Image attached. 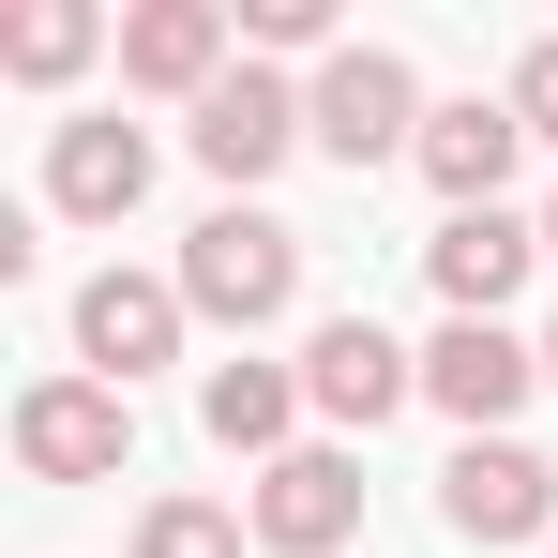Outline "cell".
Listing matches in <instances>:
<instances>
[{
	"instance_id": "8",
	"label": "cell",
	"mask_w": 558,
	"mask_h": 558,
	"mask_svg": "<svg viewBox=\"0 0 558 558\" xmlns=\"http://www.w3.org/2000/svg\"><path fill=\"white\" fill-rule=\"evenodd\" d=\"M302 392H317L332 423H392V408L423 392V363H408L377 317H317V348H302Z\"/></svg>"
},
{
	"instance_id": "1",
	"label": "cell",
	"mask_w": 558,
	"mask_h": 558,
	"mask_svg": "<svg viewBox=\"0 0 558 558\" xmlns=\"http://www.w3.org/2000/svg\"><path fill=\"white\" fill-rule=\"evenodd\" d=\"M182 302L227 317V332H272L287 302H302V227H272V211H211V227L182 242Z\"/></svg>"
},
{
	"instance_id": "18",
	"label": "cell",
	"mask_w": 558,
	"mask_h": 558,
	"mask_svg": "<svg viewBox=\"0 0 558 558\" xmlns=\"http://www.w3.org/2000/svg\"><path fill=\"white\" fill-rule=\"evenodd\" d=\"M242 31H257V46H317V31H332V0H242Z\"/></svg>"
},
{
	"instance_id": "4",
	"label": "cell",
	"mask_w": 558,
	"mask_h": 558,
	"mask_svg": "<svg viewBox=\"0 0 558 558\" xmlns=\"http://www.w3.org/2000/svg\"><path fill=\"white\" fill-rule=\"evenodd\" d=\"M438 513H453V544H544L558 529V468L529 438H468L453 483H438Z\"/></svg>"
},
{
	"instance_id": "9",
	"label": "cell",
	"mask_w": 558,
	"mask_h": 558,
	"mask_svg": "<svg viewBox=\"0 0 558 558\" xmlns=\"http://www.w3.org/2000/svg\"><path fill=\"white\" fill-rule=\"evenodd\" d=\"M121 76H136V92H227V15H211V0H136V15H121Z\"/></svg>"
},
{
	"instance_id": "7",
	"label": "cell",
	"mask_w": 558,
	"mask_h": 558,
	"mask_svg": "<svg viewBox=\"0 0 558 558\" xmlns=\"http://www.w3.org/2000/svg\"><path fill=\"white\" fill-rule=\"evenodd\" d=\"M348 529H363V468H348V453H272V468H257V544L332 558Z\"/></svg>"
},
{
	"instance_id": "15",
	"label": "cell",
	"mask_w": 558,
	"mask_h": 558,
	"mask_svg": "<svg viewBox=\"0 0 558 558\" xmlns=\"http://www.w3.org/2000/svg\"><path fill=\"white\" fill-rule=\"evenodd\" d=\"M287 408H302V392H287L272 363H227V377H211V438H227V453H272Z\"/></svg>"
},
{
	"instance_id": "19",
	"label": "cell",
	"mask_w": 558,
	"mask_h": 558,
	"mask_svg": "<svg viewBox=\"0 0 558 558\" xmlns=\"http://www.w3.org/2000/svg\"><path fill=\"white\" fill-rule=\"evenodd\" d=\"M544 257H558V211H544Z\"/></svg>"
},
{
	"instance_id": "5",
	"label": "cell",
	"mask_w": 558,
	"mask_h": 558,
	"mask_svg": "<svg viewBox=\"0 0 558 558\" xmlns=\"http://www.w3.org/2000/svg\"><path fill=\"white\" fill-rule=\"evenodd\" d=\"M76 348H92L106 392H136V377L182 348V287H151V272H92V287H76Z\"/></svg>"
},
{
	"instance_id": "13",
	"label": "cell",
	"mask_w": 558,
	"mask_h": 558,
	"mask_svg": "<svg viewBox=\"0 0 558 558\" xmlns=\"http://www.w3.org/2000/svg\"><path fill=\"white\" fill-rule=\"evenodd\" d=\"M529 257H544V242H529L513 211H453V227L423 242V272H438V302H453V317H498V302L529 287Z\"/></svg>"
},
{
	"instance_id": "2",
	"label": "cell",
	"mask_w": 558,
	"mask_h": 558,
	"mask_svg": "<svg viewBox=\"0 0 558 558\" xmlns=\"http://www.w3.org/2000/svg\"><path fill=\"white\" fill-rule=\"evenodd\" d=\"M302 121H317V151H332V167H377V151H423V121H438V106L408 92V61H392V46H332V76L302 92Z\"/></svg>"
},
{
	"instance_id": "3",
	"label": "cell",
	"mask_w": 558,
	"mask_h": 558,
	"mask_svg": "<svg viewBox=\"0 0 558 558\" xmlns=\"http://www.w3.org/2000/svg\"><path fill=\"white\" fill-rule=\"evenodd\" d=\"M136 438V408L106 392V377H46V392H15V468L31 483H106Z\"/></svg>"
},
{
	"instance_id": "17",
	"label": "cell",
	"mask_w": 558,
	"mask_h": 558,
	"mask_svg": "<svg viewBox=\"0 0 558 558\" xmlns=\"http://www.w3.org/2000/svg\"><path fill=\"white\" fill-rule=\"evenodd\" d=\"M513 121H529V136H558V31L513 61Z\"/></svg>"
},
{
	"instance_id": "14",
	"label": "cell",
	"mask_w": 558,
	"mask_h": 558,
	"mask_svg": "<svg viewBox=\"0 0 558 558\" xmlns=\"http://www.w3.org/2000/svg\"><path fill=\"white\" fill-rule=\"evenodd\" d=\"M92 46H106L92 0H15V15H0V76H31V92H46V76H76Z\"/></svg>"
},
{
	"instance_id": "6",
	"label": "cell",
	"mask_w": 558,
	"mask_h": 558,
	"mask_svg": "<svg viewBox=\"0 0 558 558\" xmlns=\"http://www.w3.org/2000/svg\"><path fill=\"white\" fill-rule=\"evenodd\" d=\"M529 377H544V348H513V332H498V317H453V332H438V348H423V392H438V408H453L468 438H498V423H513V408H529Z\"/></svg>"
},
{
	"instance_id": "12",
	"label": "cell",
	"mask_w": 558,
	"mask_h": 558,
	"mask_svg": "<svg viewBox=\"0 0 558 558\" xmlns=\"http://www.w3.org/2000/svg\"><path fill=\"white\" fill-rule=\"evenodd\" d=\"M46 196H61L76 227H121V211L151 196V136H136V121H61V151H46Z\"/></svg>"
},
{
	"instance_id": "16",
	"label": "cell",
	"mask_w": 558,
	"mask_h": 558,
	"mask_svg": "<svg viewBox=\"0 0 558 558\" xmlns=\"http://www.w3.org/2000/svg\"><path fill=\"white\" fill-rule=\"evenodd\" d=\"M136 558H242V513H211V498H151Z\"/></svg>"
},
{
	"instance_id": "20",
	"label": "cell",
	"mask_w": 558,
	"mask_h": 558,
	"mask_svg": "<svg viewBox=\"0 0 558 558\" xmlns=\"http://www.w3.org/2000/svg\"><path fill=\"white\" fill-rule=\"evenodd\" d=\"M544 377H558V332H544Z\"/></svg>"
},
{
	"instance_id": "10",
	"label": "cell",
	"mask_w": 558,
	"mask_h": 558,
	"mask_svg": "<svg viewBox=\"0 0 558 558\" xmlns=\"http://www.w3.org/2000/svg\"><path fill=\"white\" fill-rule=\"evenodd\" d=\"M287 136H302V92H287V76H227V92L196 106V167H211V182H272Z\"/></svg>"
},
{
	"instance_id": "11",
	"label": "cell",
	"mask_w": 558,
	"mask_h": 558,
	"mask_svg": "<svg viewBox=\"0 0 558 558\" xmlns=\"http://www.w3.org/2000/svg\"><path fill=\"white\" fill-rule=\"evenodd\" d=\"M513 136H529V121H513V92L483 106H438V121H423V151H408V167H423V182L453 196V211H498V182H513Z\"/></svg>"
}]
</instances>
